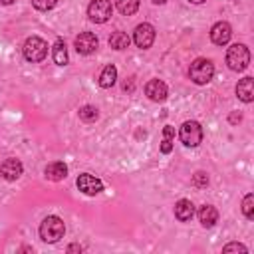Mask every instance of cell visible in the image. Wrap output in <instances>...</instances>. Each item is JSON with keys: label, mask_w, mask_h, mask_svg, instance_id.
I'll return each instance as SVG.
<instances>
[{"label": "cell", "mask_w": 254, "mask_h": 254, "mask_svg": "<svg viewBox=\"0 0 254 254\" xmlns=\"http://www.w3.org/2000/svg\"><path fill=\"white\" fill-rule=\"evenodd\" d=\"M115 79H117V67H115L113 64L105 65L103 71L99 73V85H101V87H111V85L115 83Z\"/></svg>", "instance_id": "18"}, {"label": "cell", "mask_w": 254, "mask_h": 254, "mask_svg": "<svg viewBox=\"0 0 254 254\" xmlns=\"http://www.w3.org/2000/svg\"><path fill=\"white\" fill-rule=\"evenodd\" d=\"M248 248L244 246V244H238V242H230V244H226L224 248H222V252L224 254H228V252H246Z\"/></svg>", "instance_id": "26"}, {"label": "cell", "mask_w": 254, "mask_h": 254, "mask_svg": "<svg viewBox=\"0 0 254 254\" xmlns=\"http://www.w3.org/2000/svg\"><path fill=\"white\" fill-rule=\"evenodd\" d=\"M56 2H58V0H32L34 8H36V10H42V12L52 10V8L56 6Z\"/></svg>", "instance_id": "25"}, {"label": "cell", "mask_w": 254, "mask_h": 254, "mask_svg": "<svg viewBox=\"0 0 254 254\" xmlns=\"http://www.w3.org/2000/svg\"><path fill=\"white\" fill-rule=\"evenodd\" d=\"M129 42H131V38L125 32H119V30L109 36V46L113 50H125V48H129Z\"/></svg>", "instance_id": "19"}, {"label": "cell", "mask_w": 254, "mask_h": 254, "mask_svg": "<svg viewBox=\"0 0 254 254\" xmlns=\"http://www.w3.org/2000/svg\"><path fill=\"white\" fill-rule=\"evenodd\" d=\"M133 42H135V46L141 48V50L151 48L153 42H155V28H153L151 24H147V22L139 24V26L135 28V32H133Z\"/></svg>", "instance_id": "7"}, {"label": "cell", "mask_w": 254, "mask_h": 254, "mask_svg": "<svg viewBox=\"0 0 254 254\" xmlns=\"http://www.w3.org/2000/svg\"><path fill=\"white\" fill-rule=\"evenodd\" d=\"M198 220L204 228H210L218 222V210L212 206V204H202L198 208Z\"/></svg>", "instance_id": "16"}, {"label": "cell", "mask_w": 254, "mask_h": 254, "mask_svg": "<svg viewBox=\"0 0 254 254\" xmlns=\"http://www.w3.org/2000/svg\"><path fill=\"white\" fill-rule=\"evenodd\" d=\"M44 175H46V179L58 183V181H62V179L67 177V167H65V163H62V161H54V163H50V165L44 169Z\"/></svg>", "instance_id": "14"}, {"label": "cell", "mask_w": 254, "mask_h": 254, "mask_svg": "<svg viewBox=\"0 0 254 254\" xmlns=\"http://www.w3.org/2000/svg\"><path fill=\"white\" fill-rule=\"evenodd\" d=\"M175 216H177L181 222H189V220L194 216V204H192L189 198L177 200V204H175Z\"/></svg>", "instance_id": "15"}, {"label": "cell", "mask_w": 254, "mask_h": 254, "mask_svg": "<svg viewBox=\"0 0 254 254\" xmlns=\"http://www.w3.org/2000/svg\"><path fill=\"white\" fill-rule=\"evenodd\" d=\"M192 185H194L196 189L206 187V185H208V175H206V173H202V171L194 173V177H192Z\"/></svg>", "instance_id": "24"}, {"label": "cell", "mask_w": 254, "mask_h": 254, "mask_svg": "<svg viewBox=\"0 0 254 254\" xmlns=\"http://www.w3.org/2000/svg\"><path fill=\"white\" fill-rule=\"evenodd\" d=\"M12 2H16V0H0V4H4V6H8V4H12Z\"/></svg>", "instance_id": "29"}, {"label": "cell", "mask_w": 254, "mask_h": 254, "mask_svg": "<svg viewBox=\"0 0 254 254\" xmlns=\"http://www.w3.org/2000/svg\"><path fill=\"white\" fill-rule=\"evenodd\" d=\"M117 10L123 16H131L139 10V0H117Z\"/></svg>", "instance_id": "21"}, {"label": "cell", "mask_w": 254, "mask_h": 254, "mask_svg": "<svg viewBox=\"0 0 254 254\" xmlns=\"http://www.w3.org/2000/svg\"><path fill=\"white\" fill-rule=\"evenodd\" d=\"M153 2H155V4H165L167 0H153Z\"/></svg>", "instance_id": "31"}, {"label": "cell", "mask_w": 254, "mask_h": 254, "mask_svg": "<svg viewBox=\"0 0 254 254\" xmlns=\"http://www.w3.org/2000/svg\"><path fill=\"white\" fill-rule=\"evenodd\" d=\"M173 137H175V129L171 125L163 127V143H161V153L169 155L173 151Z\"/></svg>", "instance_id": "20"}, {"label": "cell", "mask_w": 254, "mask_h": 254, "mask_svg": "<svg viewBox=\"0 0 254 254\" xmlns=\"http://www.w3.org/2000/svg\"><path fill=\"white\" fill-rule=\"evenodd\" d=\"M228 119H230V123H236V121H240V113H232Z\"/></svg>", "instance_id": "28"}, {"label": "cell", "mask_w": 254, "mask_h": 254, "mask_svg": "<svg viewBox=\"0 0 254 254\" xmlns=\"http://www.w3.org/2000/svg\"><path fill=\"white\" fill-rule=\"evenodd\" d=\"M75 185H77V189H79L83 194H87V196H95V194H99V192L103 190V183H101L97 177L89 175V173L79 175L77 181H75Z\"/></svg>", "instance_id": "8"}, {"label": "cell", "mask_w": 254, "mask_h": 254, "mask_svg": "<svg viewBox=\"0 0 254 254\" xmlns=\"http://www.w3.org/2000/svg\"><path fill=\"white\" fill-rule=\"evenodd\" d=\"M97 117H99V113H97V109H95L93 105H83V107L79 109V119L85 121V123H91V121H95Z\"/></svg>", "instance_id": "23"}, {"label": "cell", "mask_w": 254, "mask_h": 254, "mask_svg": "<svg viewBox=\"0 0 254 254\" xmlns=\"http://www.w3.org/2000/svg\"><path fill=\"white\" fill-rule=\"evenodd\" d=\"M64 234H65V224H64V220L60 216L50 214V216H46L42 220V224H40V238L44 242L54 244L60 238H64Z\"/></svg>", "instance_id": "1"}, {"label": "cell", "mask_w": 254, "mask_h": 254, "mask_svg": "<svg viewBox=\"0 0 254 254\" xmlns=\"http://www.w3.org/2000/svg\"><path fill=\"white\" fill-rule=\"evenodd\" d=\"M226 64L232 71H244L250 64V52L244 44H232L226 52Z\"/></svg>", "instance_id": "3"}, {"label": "cell", "mask_w": 254, "mask_h": 254, "mask_svg": "<svg viewBox=\"0 0 254 254\" xmlns=\"http://www.w3.org/2000/svg\"><path fill=\"white\" fill-rule=\"evenodd\" d=\"M81 250H83V248L77 246V244H69V246H67V252H81Z\"/></svg>", "instance_id": "27"}, {"label": "cell", "mask_w": 254, "mask_h": 254, "mask_svg": "<svg viewBox=\"0 0 254 254\" xmlns=\"http://www.w3.org/2000/svg\"><path fill=\"white\" fill-rule=\"evenodd\" d=\"M236 95L244 103H250L254 99V81H252V77H242L236 83Z\"/></svg>", "instance_id": "13"}, {"label": "cell", "mask_w": 254, "mask_h": 254, "mask_svg": "<svg viewBox=\"0 0 254 254\" xmlns=\"http://www.w3.org/2000/svg\"><path fill=\"white\" fill-rule=\"evenodd\" d=\"M189 2H192V4H202V2H206V0H189Z\"/></svg>", "instance_id": "30"}, {"label": "cell", "mask_w": 254, "mask_h": 254, "mask_svg": "<svg viewBox=\"0 0 254 254\" xmlns=\"http://www.w3.org/2000/svg\"><path fill=\"white\" fill-rule=\"evenodd\" d=\"M52 58L58 65H67L69 62V56H67V48H65V42L62 38L56 40V44L52 46Z\"/></svg>", "instance_id": "17"}, {"label": "cell", "mask_w": 254, "mask_h": 254, "mask_svg": "<svg viewBox=\"0 0 254 254\" xmlns=\"http://www.w3.org/2000/svg\"><path fill=\"white\" fill-rule=\"evenodd\" d=\"M24 167L18 159H6L2 165H0V175L6 179V181H16L20 175H22Z\"/></svg>", "instance_id": "12"}, {"label": "cell", "mask_w": 254, "mask_h": 254, "mask_svg": "<svg viewBox=\"0 0 254 254\" xmlns=\"http://www.w3.org/2000/svg\"><path fill=\"white\" fill-rule=\"evenodd\" d=\"M22 52H24V58H26L28 62L38 64V62H42V60L48 56V44H46L40 36H32V38H28V40L24 42Z\"/></svg>", "instance_id": "4"}, {"label": "cell", "mask_w": 254, "mask_h": 254, "mask_svg": "<svg viewBox=\"0 0 254 254\" xmlns=\"http://www.w3.org/2000/svg\"><path fill=\"white\" fill-rule=\"evenodd\" d=\"M97 36L95 34H91V32H81L77 38H75V50H77V54H81V56H89V54H93L95 50H97Z\"/></svg>", "instance_id": "9"}, {"label": "cell", "mask_w": 254, "mask_h": 254, "mask_svg": "<svg viewBox=\"0 0 254 254\" xmlns=\"http://www.w3.org/2000/svg\"><path fill=\"white\" fill-rule=\"evenodd\" d=\"M111 2L109 0H91L87 6V16L95 24H103L111 18Z\"/></svg>", "instance_id": "6"}, {"label": "cell", "mask_w": 254, "mask_h": 254, "mask_svg": "<svg viewBox=\"0 0 254 254\" xmlns=\"http://www.w3.org/2000/svg\"><path fill=\"white\" fill-rule=\"evenodd\" d=\"M242 214H244L248 220L254 218V194H252V192H248V194L242 198Z\"/></svg>", "instance_id": "22"}, {"label": "cell", "mask_w": 254, "mask_h": 254, "mask_svg": "<svg viewBox=\"0 0 254 254\" xmlns=\"http://www.w3.org/2000/svg\"><path fill=\"white\" fill-rule=\"evenodd\" d=\"M230 38H232V28H230L228 22H216L210 28V40H212V44L224 46V44H228Z\"/></svg>", "instance_id": "10"}, {"label": "cell", "mask_w": 254, "mask_h": 254, "mask_svg": "<svg viewBox=\"0 0 254 254\" xmlns=\"http://www.w3.org/2000/svg\"><path fill=\"white\" fill-rule=\"evenodd\" d=\"M212 75H214V65H212V62L206 60V58H196V60L190 64V67H189V77H190L196 85L208 83V81L212 79Z\"/></svg>", "instance_id": "2"}, {"label": "cell", "mask_w": 254, "mask_h": 254, "mask_svg": "<svg viewBox=\"0 0 254 254\" xmlns=\"http://www.w3.org/2000/svg\"><path fill=\"white\" fill-rule=\"evenodd\" d=\"M167 85L165 81L161 79H151L145 83V95L151 99V101H165L167 99Z\"/></svg>", "instance_id": "11"}, {"label": "cell", "mask_w": 254, "mask_h": 254, "mask_svg": "<svg viewBox=\"0 0 254 254\" xmlns=\"http://www.w3.org/2000/svg\"><path fill=\"white\" fill-rule=\"evenodd\" d=\"M179 137H181L183 145H187V147L200 145V141H202V127H200V123H196V121H185L181 125V129H179Z\"/></svg>", "instance_id": "5"}]
</instances>
